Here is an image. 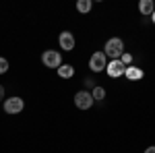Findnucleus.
Wrapping results in <instances>:
<instances>
[{
    "mask_svg": "<svg viewBox=\"0 0 155 153\" xmlns=\"http://www.w3.org/2000/svg\"><path fill=\"white\" fill-rule=\"evenodd\" d=\"M145 153H155V145H153V147H149V149H145Z\"/></svg>",
    "mask_w": 155,
    "mask_h": 153,
    "instance_id": "15",
    "label": "nucleus"
},
{
    "mask_svg": "<svg viewBox=\"0 0 155 153\" xmlns=\"http://www.w3.org/2000/svg\"><path fill=\"white\" fill-rule=\"evenodd\" d=\"M120 62H122L124 66H130V62H132V56H130V54H122V56H120Z\"/></svg>",
    "mask_w": 155,
    "mask_h": 153,
    "instance_id": "13",
    "label": "nucleus"
},
{
    "mask_svg": "<svg viewBox=\"0 0 155 153\" xmlns=\"http://www.w3.org/2000/svg\"><path fill=\"white\" fill-rule=\"evenodd\" d=\"M58 75L62 79H71L72 75H74V68H72L71 64H60L58 66Z\"/></svg>",
    "mask_w": 155,
    "mask_h": 153,
    "instance_id": "10",
    "label": "nucleus"
},
{
    "mask_svg": "<svg viewBox=\"0 0 155 153\" xmlns=\"http://www.w3.org/2000/svg\"><path fill=\"white\" fill-rule=\"evenodd\" d=\"M104 54H106V58L110 56L112 60H120V56L124 54V42H122L120 37H112V39H107L106 48H104Z\"/></svg>",
    "mask_w": 155,
    "mask_h": 153,
    "instance_id": "1",
    "label": "nucleus"
},
{
    "mask_svg": "<svg viewBox=\"0 0 155 153\" xmlns=\"http://www.w3.org/2000/svg\"><path fill=\"white\" fill-rule=\"evenodd\" d=\"M77 11L79 12H89L91 11V0H79V2H77Z\"/></svg>",
    "mask_w": 155,
    "mask_h": 153,
    "instance_id": "11",
    "label": "nucleus"
},
{
    "mask_svg": "<svg viewBox=\"0 0 155 153\" xmlns=\"http://www.w3.org/2000/svg\"><path fill=\"white\" fill-rule=\"evenodd\" d=\"M139 11L143 12L145 17H151L155 11V6H153V0H141V4H139Z\"/></svg>",
    "mask_w": 155,
    "mask_h": 153,
    "instance_id": "9",
    "label": "nucleus"
},
{
    "mask_svg": "<svg viewBox=\"0 0 155 153\" xmlns=\"http://www.w3.org/2000/svg\"><path fill=\"white\" fill-rule=\"evenodd\" d=\"M106 54L104 52H95V54H91V58H89V66H91V71L93 72H99V71H106L107 62H106Z\"/></svg>",
    "mask_w": 155,
    "mask_h": 153,
    "instance_id": "3",
    "label": "nucleus"
},
{
    "mask_svg": "<svg viewBox=\"0 0 155 153\" xmlns=\"http://www.w3.org/2000/svg\"><path fill=\"white\" fill-rule=\"evenodd\" d=\"M41 62L48 68H58L60 64H62V56H60V52H56V50H46L41 54Z\"/></svg>",
    "mask_w": 155,
    "mask_h": 153,
    "instance_id": "2",
    "label": "nucleus"
},
{
    "mask_svg": "<svg viewBox=\"0 0 155 153\" xmlns=\"http://www.w3.org/2000/svg\"><path fill=\"white\" fill-rule=\"evenodd\" d=\"M0 99H4V87L0 85Z\"/></svg>",
    "mask_w": 155,
    "mask_h": 153,
    "instance_id": "16",
    "label": "nucleus"
},
{
    "mask_svg": "<svg viewBox=\"0 0 155 153\" xmlns=\"http://www.w3.org/2000/svg\"><path fill=\"white\" fill-rule=\"evenodd\" d=\"M151 17H153V23H155V11H153V15H151Z\"/></svg>",
    "mask_w": 155,
    "mask_h": 153,
    "instance_id": "17",
    "label": "nucleus"
},
{
    "mask_svg": "<svg viewBox=\"0 0 155 153\" xmlns=\"http://www.w3.org/2000/svg\"><path fill=\"white\" fill-rule=\"evenodd\" d=\"M74 106L79 108V110H89V108L93 106V95L89 93V91H79V93L74 95Z\"/></svg>",
    "mask_w": 155,
    "mask_h": 153,
    "instance_id": "4",
    "label": "nucleus"
},
{
    "mask_svg": "<svg viewBox=\"0 0 155 153\" xmlns=\"http://www.w3.org/2000/svg\"><path fill=\"white\" fill-rule=\"evenodd\" d=\"M8 71V60L6 58H0V75H2V72H6Z\"/></svg>",
    "mask_w": 155,
    "mask_h": 153,
    "instance_id": "14",
    "label": "nucleus"
},
{
    "mask_svg": "<svg viewBox=\"0 0 155 153\" xmlns=\"http://www.w3.org/2000/svg\"><path fill=\"white\" fill-rule=\"evenodd\" d=\"M91 95H93V101H101V99L106 97V89H104V87H95Z\"/></svg>",
    "mask_w": 155,
    "mask_h": 153,
    "instance_id": "12",
    "label": "nucleus"
},
{
    "mask_svg": "<svg viewBox=\"0 0 155 153\" xmlns=\"http://www.w3.org/2000/svg\"><path fill=\"white\" fill-rule=\"evenodd\" d=\"M124 71H126V66H124L120 60H112V62L106 66V72L110 75V77H122Z\"/></svg>",
    "mask_w": 155,
    "mask_h": 153,
    "instance_id": "6",
    "label": "nucleus"
},
{
    "mask_svg": "<svg viewBox=\"0 0 155 153\" xmlns=\"http://www.w3.org/2000/svg\"><path fill=\"white\" fill-rule=\"evenodd\" d=\"M58 42H60V48L66 50V52H71L72 48H74V37H72L71 31H62L60 37H58Z\"/></svg>",
    "mask_w": 155,
    "mask_h": 153,
    "instance_id": "7",
    "label": "nucleus"
},
{
    "mask_svg": "<svg viewBox=\"0 0 155 153\" xmlns=\"http://www.w3.org/2000/svg\"><path fill=\"white\" fill-rule=\"evenodd\" d=\"M23 108H25V101L17 95L4 101V112L6 114H19V112H23Z\"/></svg>",
    "mask_w": 155,
    "mask_h": 153,
    "instance_id": "5",
    "label": "nucleus"
},
{
    "mask_svg": "<svg viewBox=\"0 0 155 153\" xmlns=\"http://www.w3.org/2000/svg\"><path fill=\"white\" fill-rule=\"evenodd\" d=\"M124 75H126L130 81H139V79H143V71H141L139 66H126Z\"/></svg>",
    "mask_w": 155,
    "mask_h": 153,
    "instance_id": "8",
    "label": "nucleus"
}]
</instances>
